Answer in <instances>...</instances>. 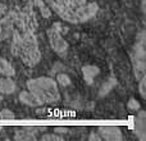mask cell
<instances>
[{"instance_id":"6da1fadb","label":"cell","mask_w":146,"mask_h":141,"mask_svg":"<svg viewBox=\"0 0 146 141\" xmlns=\"http://www.w3.org/2000/svg\"><path fill=\"white\" fill-rule=\"evenodd\" d=\"M45 3L62 19L69 23L86 22L99 9L96 3H87V0H45Z\"/></svg>"},{"instance_id":"7a4b0ae2","label":"cell","mask_w":146,"mask_h":141,"mask_svg":"<svg viewBox=\"0 0 146 141\" xmlns=\"http://www.w3.org/2000/svg\"><path fill=\"white\" fill-rule=\"evenodd\" d=\"M27 90L36 96L41 104L56 103L60 100V91L54 78L41 76L27 81Z\"/></svg>"},{"instance_id":"3957f363","label":"cell","mask_w":146,"mask_h":141,"mask_svg":"<svg viewBox=\"0 0 146 141\" xmlns=\"http://www.w3.org/2000/svg\"><path fill=\"white\" fill-rule=\"evenodd\" d=\"M17 57L28 67H35L41 61V51L33 31H23L21 33V45Z\"/></svg>"},{"instance_id":"277c9868","label":"cell","mask_w":146,"mask_h":141,"mask_svg":"<svg viewBox=\"0 0 146 141\" xmlns=\"http://www.w3.org/2000/svg\"><path fill=\"white\" fill-rule=\"evenodd\" d=\"M48 39H49V44H50L51 49H53L58 55H60V57L66 55L69 49V44H68V41L64 39V36L62 35V32L58 28H55V27L49 28Z\"/></svg>"},{"instance_id":"5b68a950","label":"cell","mask_w":146,"mask_h":141,"mask_svg":"<svg viewBox=\"0 0 146 141\" xmlns=\"http://www.w3.org/2000/svg\"><path fill=\"white\" fill-rule=\"evenodd\" d=\"M98 134L100 135L101 140L106 141H121L123 139L122 131L117 126H100L98 127Z\"/></svg>"},{"instance_id":"8992f818","label":"cell","mask_w":146,"mask_h":141,"mask_svg":"<svg viewBox=\"0 0 146 141\" xmlns=\"http://www.w3.org/2000/svg\"><path fill=\"white\" fill-rule=\"evenodd\" d=\"M14 17L13 13H7L4 17L0 19V41L7 40L9 36H12L14 31Z\"/></svg>"},{"instance_id":"52a82bcc","label":"cell","mask_w":146,"mask_h":141,"mask_svg":"<svg viewBox=\"0 0 146 141\" xmlns=\"http://www.w3.org/2000/svg\"><path fill=\"white\" fill-rule=\"evenodd\" d=\"M36 127H21L15 131V140H23V141H27V140H35L36 139Z\"/></svg>"},{"instance_id":"ba28073f","label":"cell","mask_w":146,"mask_h":141,"mask_svg":"<svg viewBox=\"0 0 146 141\" xmlns=\"http://www.w3.org/2000/svg\"><path fill=\"white\" fill-rule=\"evenodd\" d=\"M15 91V82L13 81V77H5L0 76V92L4 95H9Z\"/></svg>"},{"instance_id":"9c48e42d","label":"cell","mask_w":146,"mask_h":141,"mask_svg":"<svg viewBox=\"0 0 146 141\" xmlns=\"http://www.w3.org/2000/svg\"><path fill=\"white\" fill-rule=\"evenodd\" d=\"M19 100H21L22 104L28 105V106H40V105H42V104L36 99V96L28 90L21 91L19 92Z\"/></svg>"},{"instance_id":"30bf717a","label":"cell","mask_w":146,"mask_h":141,"mask_svg":"<svg viewBox=\"0 0 146 141\" xmlns=\"http://www.w3.org/2000/svg\"><path fill=\"white\" fill-rule=\"evenodd\" d=\"M132 64H133L135 77L139 81L145 76V58H132Z\"/></svg>"},{"instance_id":"8fae6325","label":"cell","mask_w":146,"mask_h":141,"mask_svg":"<svg viewBox=\"0 0 146 141\" xmlns=\"http://www.w3.org/2000/svg\"><path fill=\"white\" fill-rule=\"evenodd\" d=\"M14 74H15V70H14V67L12 66V63L4 58H0V76L14 77Z\"/></svg>"},{"instance_id":"7c38bea8","label":"cell","mask_w":146,"mask_h":141,"mask_svg":"<svg viewBox=\"0 0 146 141\" xmlns=\"http://www.w3.org/2000/svg\"><path fill=\"white\" fill-rule=\"evenodd\" d=\"M135 132L139 135L140 139H144L145 135V112L141 110L136 118V127H135Z\"/></svg>"},{"instance_id":"4fadbf2b","label":"cell","mask_w":146,"mask_h":141,"mask_svg":"<svg viewBox=\"0 0 146 141\" xmlns=\"http://www.w3.org/2000/svg\"><path fill=\"white\" fill-rule=\"evenodd\" d=\"M82 73H83V77H85L86 82L91 83L96 74H99V68L95 66H86L82 68Z\"/></svg>"},{"instance_id":"5bb4252c","label":"cell","mask_w":146,"mask_h":141,"mask_svg":"<svg viewBox=\"0 0 146 141\" xmlns=\"http://www.w3.org/2000/svg\"><path fill=\"white\" fill-rule=\"evenodd\" d=\"M35 4L38 7L41 14L44 15V18H50L51 17V9L49 8V5L45 3V0H33Z\"/></svg>"},{"instance_id":"9a60e30c","label":"cell","mask_w":146,"mask_h":141,"mask_svg":"<svg viewBox=\"0 0 146 141\" xmlns=\"http://www.w3.org/2000/svg\"><path fill=\"white\" fill-rule=\"evenodd\" d=\"M41 141H62L63 140V136H60V135H58L56 132H54V134H45L42 135V136L40 137Z\"/></svg>"},{"instance_id":"2e32d148","label":"cell","mask_w":146,"mask_h":141,"mask_svg":"<svg viewBox=\"0 0 146 141\" xmlns=\"http://www.w3.org/2000/svg\"><path fill=\"white\" fill-rule=\"evenodd\" d=\"M56 83L64 87V86H68L71 83V80H69V77L66 73H59L58 77H56Z\"/></svg>"},{"instance_id":"e0dca14e","label":"cell","mask_w":146,"mask_h":141,"mask_svg":"<svg viewBox=\"0 0 146 141\" xmlns=\"http://www.w3.org/2000/svg\"><path fill=\"white\" fill-rule=\"evenodd\" d=\"M139 92L141 98H146V76L139 80Z\"/></svg>"},{"instance_id":"ac0fdd59","label":"cell","mask_w":146,"mask_h":141,"mask_svg":"<svg viewBox=\"0 0 146 141\" xmlns=\"http://www.w3.org/2000/svg\"><path fill=\"white\" fill-rule=\"evenodd\" d=\"M14 113H13L12 110H9V109H3L1 112H0V118L1 119H14Z\"/></svg>"},{"instance_id":"d6986e66","label":"cell","mask_w":146,"mask_h":141,"mask_svg":"<svg viewBox=\"0 0 146 141\" xmlns=\"http://www.w3.org/2000/svg\"><path fill=\"white\" fill-rule=\"evenodd\" d=\"M128 109L129 110H139L140 109V103L136 100V99H129L128 101Z\"/></svg>"},{"instance_id":"ffe728a7","label":"cell","mask_w":146,"mask_h":141,"mask_svg":"<svg viewBox=\"0 0 146 141\" xmlns=\"http://www.w3.org/2000/svg\"><path fill=\"white\" fill-rule=\"evenodd\" d=\"M88 140H96V141H101V137L100 135L98 134V131H92L88 136Z\"/></svg>"},{"instance_id":"44dd1931","label":"cell","mask_w":146,"mask_h":141,"mask_svg":"<svg viewBox=\"0 0 146 141\" xmlns=\"http://www.w3.org/2000/svg\"><path fill=\"white\" fill-rule=\"evenodd\" d=\"M8 13V8H7V5L5 4H1L0 3V19H1L3 17H4L5 14Z\"/></svg>"},{"instance_id":"7402d4cb","label":"cell","mask_w":146,"mask_h":141,"mask_svg":"<svg viewBox=\"0 0 146 141\" xmlns=\"http://www.w3.org/2000/svg\"><path fill=\"white\" fill-rule=\"evenodd\" d=\"M54 132H56V134H66V132H68V128L67 127H55Z\"/></svg>"}]
</instances>
